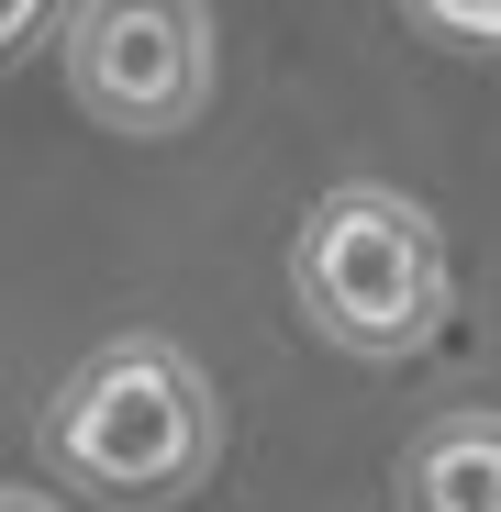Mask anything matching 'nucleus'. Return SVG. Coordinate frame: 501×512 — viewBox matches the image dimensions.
I'll return each mask as SVG.
<instances>
[{"instance_id": "3", "label": "nucleus", "mask_w": 501, "mask_h": 512, "mask_svg": "<svg viewBox=\"0 0 501 512\" xmlns=\"http://www.w3.org/2000/svg\"><path fill=\"white\" fill-rule=\"evenodd\" d=\"M67 90L90 123L156 145L212 101V12L201 0H78L67 23Z\"/></svg>"}, {"instance_id": "4", "label": "nucleus", "mask_w": 501, "mask_h": 512, "mask_svg": "<svg viewBox=\"0 0 501 512\" xmlns=\"http://www.w3.org/2000/svg\"><path fill=\"white\" fill-rule=\"evenodd\" d=\"M401 501L412 512H501V412H446L401 457Z\"/></svg>"}, {"instance_id": "6", "label": "nucleus", "mask_w": 501, "mask_h": 512, "mask_svg": "<svg viewBox=\"0 0 501 512\" xmlns=\"http://www.w3.org/2000/svg\"><path fill=\"white\" fill-rule=\"evenodd\" d=\"M45 23H56V0H0V67H12V56H23Z\"/></svg>"}, {"instance_id": "5", "label": "nucleus", "mask_w": 501, "mask_h": 512, "mask_svg": "<svg viewBox=\"0 0 501 512\" xmlns=\"http://www.w3.org/2000/svg\"><path fill=\"white\" fill-rule=\"evenodd\" d=\"M424 23H446V34H468V45H501V0H412Z\"/></svg>"}, {"instance_id": "1", "label": "nucleus", "mask_w": 501, "mask_h": 512, "mask_svg": "<svg viewBox=\"0 0 501 512\" xmlns=\"http://www.w3.org/2000/svg\"><path fill=\"white\" fill-rule=\"evenodd\" d=\"M290 290L346 357H412L446 323V234L401 190H323L290 245Z\"/></svg>"}, {"instance_id": "2", "label": "nucleus", "mask_w": 501, "mask_h": 512, "mask_svg": "<svg viewBox=\"0 0 501 512\" xmlns=\"http://www.w3.org/2000/svg\"><path fill=\"white\" fill-rule=\"evenodd\" d=\"M45 446L78 490L101 501H179L201 468H212V379L179 357V346H101L45 412Z\"/></svg>"}, {"instance_id": "7", "label": "nucleus", "mask_w": 501, "mask_h": 512, "mask_svg": "<svg viewBox=\"0 0 501 512\" xmlns=\"http://www.w3.org/2000/svg\"><path fill=\"white\" fill-rule=\"evenodd\" d=\"M0 512H45V501H23V490H0Z\"/></svg>"}]
</instances>
